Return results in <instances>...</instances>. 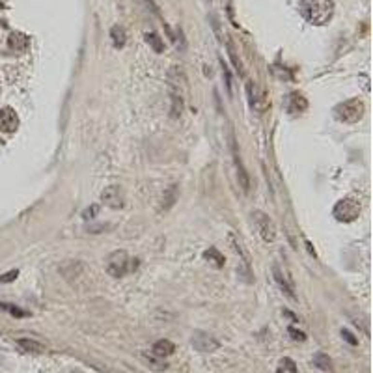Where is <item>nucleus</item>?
I'll use <instances>...</instances> for the list:
<instances>
[{"instance_id":"dca6fc26","label":"nucleus","mask_w":373,"mask_h":373,"mask_svg":"<svg viewBox=\"0 0 373 373\" xmlns=\"http://www.w3.org/2000/svg\"><path fill=\"white\" fill-rule=\"evenodd\" d=\"M308 109V101H306V97L301 96V94H293V96L289 97V112H304V110Z\"/></svg>"},{"instance_id":"393cba45","label":"nucleus","mask_w":373,"mask_h":373,"mask_svg":"<svg viewBox=\"0 0 373 373\" xmlns=\"http://www.w3.org/2000/svg\"><path fill=\"white\" fill-rule=\"evenodd\" d=\"M222 75H224V79H226V88H228V94L231 96L233 94V82H231V75H229V69L222 64Z\"/></svg>"},{"instance_id":"0eeeda50","label":"nucleus","mask_w":373,"mask_h":373,"mask_svg":"<svg viewBox=\"0 0 373 373\" xmlns=\"http://www.w3.org/2000/svg\"><path fill=\"white\" fill-rule=\"evenodd\" d=\"M193 345L194 349L200 351V353H213V351H217L220 347V341H218L217 338L211 336V334L198 330V332L193 334Z\"/></svg>"},{"instance_id":"20e7f679","label":"nucleus","mask_w":373,"mask_h":373,"mask_svg":"<svg viewBox=\"0 0 373 373\" xmlns=\"http://www.w3.org/2000/svg\"><path fill=\"white\" fill-rule=\"evenodd\" d=\"M131 271V259L125 250H116L107 258V273L114 278L125 276Z\"/></svg>"},{"instance_id":"c756f323","label":"nucleus","mask_w":373,"mask_h":373,"mask_svg":"<svg viewBox=\"0 0 373 373\" xmlns=\"http://www.w3.org/2000/svg\"><path fill=\"white\" fill-rule=\"evenodd\" d=\"M2 8H4V4H2V0H0V10H2Z\"/></svg>"},{"instance_id":"412c9836","label":"nucleus","mask_w":373,"mask_h":373,"mask_svg":"<svg viewBox=\"0 0 373 373\" xmlns=\"http://www.w3.org/2000/svg\"><path fill=\"white\" fill-rule=\"evenodd\" d=\"M146 41L153 47V50L155 52H162V49H164V45H162V41H161V37L157 36L155 32H151V34H146Z\"/></svg>"},{"instance_id":"a211bd4d","label":"nucleus","mask_w":373,"mask_h":373,"mask_svg":"<svg viewBox=\"0 0 373 373\" xmlns=\"http://www.w3.org/2000/svg\"><path fill=\"white\" fill-rule=\"evenodd\" d=\"M176 200H178V187H176V185H172L168 191L164 193V196H162V205H161V211H168L170 207L176 204Z\"/></svg>"},{"instance_id":"7c9ffc66","label":"nucleus","mask_w":373,"mask_h":373,"mask_svg":"<svg viewBox=\"0 0 373 373\" xmlns=\"http://www.w3.org/2000/svg\"><path fill=\"white\" fill-rule=\"evenodd\" d=\"M2 308H4V304H0V310H2Z\"/></svg>"},{"instance_id":"7ed1b4c3","label":"nucleus","mask_w":373,"mask_h":373,"mask_svg":"<svg viewBox=\"0 0 373 373\" xmlns=\"http://www.w3.org/2000/svg\"><path fill=\"white\" fill-rule=\"evenodd\" d=\"M362 211V205L357 198H341L336 205H334V211L332 215L336 217L338 222H353L357 220Z\"/></svg>"},{"instance_id":"f3484780","label":"nucleus","mask_w":373,"mask_h":373,"mask_svg":"<svg viewBox=\"0 0 373 373\" xmlns=\"http://www.w3.org/2000/svg\"><path fill=\"white\" fill-rule=\"evenodd\" d=\"M110 37H112V43H114V47L121 49L123 45H125V41H127L125 28H121V26H112V30H110Z\"/></svg>"},{"instance_id":"2eb2a0df","label":"nucleus","mask_w":373,"mask_h":373,"mask_svg":"<svg viewBox=\"0 0 373 373\" xmlns=\"http://www.w3.org/2000/svg\"><path fill=\"white\" fill-rule=\"evenodd\" d=\"M142 360L147 364V368H151L153 372H164L168 368L166 362H162L159 357H155L153 353H142Z\"/></svg>"},{"instance_id":"c85d7f7f","label":"nucleus","mask_w":373,"mask_h":373,"mask_svg":"<svg viewBox=\"0 0 373 373\" xmlns=\"http://www.w3.org/2000/svg\"><path fill=\"white\" fill-rule=\"evenodd\" d=\"M6 308H8V310H10V312L13 313V315H17V317H24V315H26V312L19 310L17 306H6Z\"/></svg>"},{"instance_id":"ddd939ff","label":"nucleus","mask_w":373,"mask_h":373,"mask_svg":"<svg viewBox=\"0 0 373 373\" xmlns=\"http://www.w3.org/2000/svg\"><path fill=\"white\" fill-rule=\"evenodd\" d=\"M174 351H176V345L170 341V340H159L153 343V347H151V353L159 357V358H164V357H170V355H174Z\"/></svg>"},{"instance_id":"4be33fe9","label":"nucleus","mask_w":373,"mask_h":373,"mask_svg":"<svg viewBox=\"0 0 373 373\" xmlns=\"http://www.w3.org/2000/svg\"><path fill=\"white\" fill-rule=\"evenodd\" d=\"M297 373V366H295V362L291 360V358H282L280 362V368H278V373Z\"/></svg>"},{"instance_id":"aec40b11","label":"nucleus","mask_w":373,"mask_h":373,"mask_svg":"<svg viewBox=\"0 0 373 373\" xmlns=\"http://www.w3.org/2000/svg\"><path fill=\"white\" fill-rule=\"evenodd\" d=\"M313 366H317L323 372H330L332 370V360L328 358V355H325V353H317L313 357Z\"/></svg>"},{"instance_id":"f257e3e1","label":"nucleus","mask_w":373,"mask_h":373,"mask_svg":"<svg viewBox=\"0 0 373 373\" xmlns=\"http://www.w3.org/2000/svg\"><path fill=\"white\" fill-rule=\"evenodd\" d=\"M299 10L310 24L323 26L330 23V19L334 17V2L332 0H301Z\"/></svg>"},{"instance_id":"5701e85b","label":"nucleus","mask_w":373,"mask_h":373,"mask_svg":"<svg viewBox=\"0 0 373 373\" xmlns=\"http://www.w3.org/2000/svg\"><path fill=\"white\" fill-rule=\"evenodd\" d=\"M229 241H231V244H233V248H235V252H239V254H241V256H246V254H244V250H243L241 243H237V241H235V239H233V235L229 237ZM243 265H244V269H246V271H250V269H248V267H250V265H248V258H243Z\"/></svg>"},{"instance_id":"39448f33","label":"nucleus","mask_w":373,"mask_h":373,"mask_svg":"<svg viewBox=\"0 0 373 373\" xmlns=\"http://www.w3.org/2000/svg\"><path fill=\"white\" fill-rule=\"evenodd\" d=\"M228 138H229V147H231V153H233V161H235V168H237V179H239V185L244 193H248L250 189V179H248V174H246V168L243 164L241 155H239V149H237V140H235V134H233V129L228 127Z\"/></svg>"},{"instance_id":"6e6552de","label":"nucleus","mask_w":373,"mask_h":373,"mask_svg":"<svg viewBox=\"0 0 373 373\" xmlns=\"http://www.w3.org/2000/svg\"><path fill=\"white\" fill-rule=\"evenodd\" d=\"M101 200L109 205V207H112V209H121L123 204H125L123 191H121V187H116V185L107 187V189L101 193Z\"/></svg>"},{"instance_id":"9b49d317","label":"nucleus","mask_w":373,"mask_h":373,"mask_svg":"<svg viewBox=\"0 0 373 373\" xmlns=\"http://www.w3.org/2000/svg\"><path fill=\"white\" fill-rule=\"evenodd\" d=\"M246 92H248V101H250V107H252V109H256L258 112H261V110L267 107V101H265V97L259 94L258 86L254 84V82H248V84H246Z\"/></svg>"},{"instance_id":"9d476101","label":"nucleus","mask_w":373,"mask_h":373,"mask_svg":"<svg viewBox=\"0 0 373 373\" xmlns=\"http://www.w3.org/2000/svg\"><path fill=\"white\" fill-rule=\"evenodd\" d=\"M273 276H275V280H276V284L280 286V289L288 295L289 299H295V288H293V282L289 280L282 271H280V267L278 265H275L273 267Z\"/></svg>"},{"instance_id":"4468645a","label":"nucleus","mask_w":373,"mask_h":373,"mask_svg":"<svg viewBox=\"0 0 373 373\" xmlns=\"http://www.w3.org/2000/svg\"><path fill=\"white\" fill-rule=\"evenodd\" d=\"M17 345L26 353H45V345L39 343L36 340H30V338H21L17 340Z\"/></svg>"},{"instance_id":"423d86ee","label":"nucleus","mask_w":373,"mask_h":373,"mask_svg":"<svg viewBox=\"0 0 373 373\" xmlns=\"http://www.w3.org/2000/svg\"><path fill=\"white\" fill-rule=\"evenodd\" d=\"M252 217L256 226H258V231H259V235H261V239H263L265 243L275 241V239H276V226H275V222L267 217L263 211H254Z\"/></svg>"},{"instance_id":"f03ea898","label":"nucleus","mask_w":373,"mask_h":373,"mask_svg":"<svg viewBox=\"0 0 373 373\" xmlns=\"http://www.w3.org/2000/svg\"><path fill=\"white\" fill-rule=\"evenodd\" d=\"M364 112H366V105L358 97L347 99L334 107V116L343 123H357L358 120H362Z\"/></svg>"},{"instance_id":"a878e982","label":"nucleus","mask_w":373,"mask_h":373,"mask_svg":"<svg viewBox=\"0 0 373 373\" xmlns=\"http://www.w3.org/2000/svg\"><path fill=\"white\" fill-rule=\"evenodd\" d=\"M341 336H343V340H345L347 343H351V345H358V340L353 336V332H349V330H341Z\"/></svg>"},{"instance_id":"b1692460","label":"nucleus","mask_w":373,"mask_h":373,"mask_svg":"<svg viewBox=\"0 0 373 373\" xmlns=\"http://www.w3.org/2000/svg\"><path fill=\"white\" fill-rule=\"evenodd\" d=\"M288 334L291 336V340H293V341H304V340H306V334H304V332H301V330H297V328H293V326H291V328H288Z\"/></svg>"},{"instance_id":"1a4fd4ad","label":"nucleus","mask_w":373,"mask_h":373,"mask_svg":"<svg viewBox=\"0 0 373 373\" xmlns=\"http://www.w3.org/2000/svg\"><path fill=\"white\" fill-rule=\"evenodd\" d=\"M17 127H19V116L15 114V110L10 107L0 109V131L12 134L17 131Z\"/></svg>"},{"instance_id":"f8f14e48","label":"nucleus","mask_w":373,"mask_h":373,"mask_svg":"<svg viewBox=\"0 0 373 373\" xmlns=\"http://www.w3.org/2000/svg\"><path fill=\"white\" fill-rule=\"evenodd\" d=\"M8 45H10V49L15 50V52H23V50H26L28 45H30V39H28V36L21 34V32H13V34H10V37H8Z\"/></svg>"},{"instance_id":"cd10ccee","label":"nucleus","mask_w":373,"mask_h":373,"mask_svg":"<svg viewBox=\"0 0 373 373\" xmlns=\"http://www.w3.org/2000/svg\"><path fill=\"white\" fill-rule=\"evenodd\" d=\"M97 211H99V207H97V205H92V207H88L84 213H82V217H84L86 220H88V218H94L97 215Z\"/></svg>"},{"instance_id":"bb28decb","label":"nucleus","mask_w":373,"mask_h":373,"mask_svg":"<svg viewBox=\"0 0 373 373\" xmlns=\"http://www.w3.org/2000/svg\"><path fill=\"white\" fill-rule=\"evenodd\" d=\"M17 276H19V271H10V273H6V275L0 276V282H4V284H6V282H13Z\"/></svg>"},{"instance_id":"6ab92c4d","label":"nucleus","mask_w":373,"mask_h":373,"mask_svg":"<svg viewBox=\"0 0 373 373\" xmlns=\"http://www.w3.org/2000/svg\"><path fill=\"white\" fill-rule=\"evenodd\" d=\"M204 258L207 259V261H211V263L215 265V267H224V263H226V259H224V256L218 252L217 248H209V250H205L204 252Z\"/></svg>"}]
</instances>
